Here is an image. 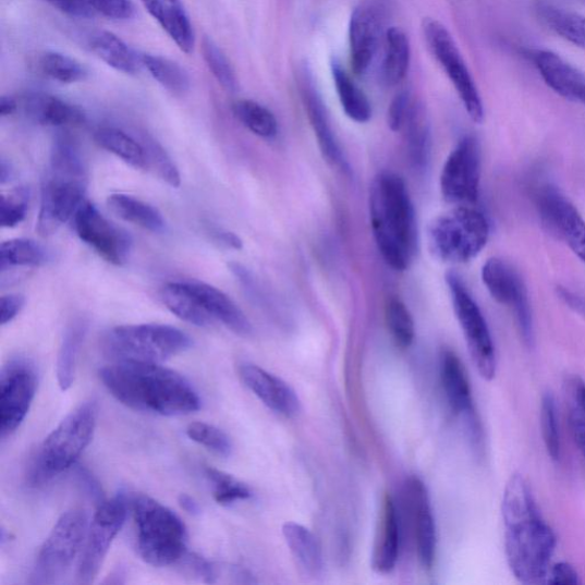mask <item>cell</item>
Masks as SVG:
<instances>
[{
    "mask_svg": "<svg viewBox=\"0 0 585 585\" xmlns=\"http://www.w3.org/2000/svg\"><path fill=\"white\" fill-rule=\"evenodd\" d=\"M502 517L505 557L514 577L525 584L547 582L557 536L521 474H513L507 483Z\"/></svg>",
    "mask_w": 585,
    "mask_h": 585,
    "instance_id": "obj_1",
    "label": "cell"
},
{
    "mask_svg": "<svg viewBox=\"0 0 585 585\" xmlns=\"http://www.w3.org/2000/svg\"><path fill=\"white\" fill-rule=\"evenodd\" d=\"M99 374L115 400L132 410L176 416L200 409V398L192 383L159 364L117 362Z\"/></svg>",
    "mask_w": 585,
    "mask_h": 585,
    "instance_id": "obj_2",
    "label": "cell"
},
{
    "mask_svg": "<svg viewBox=\"0 0 585 585\" xmlns=\"http://www.w3.org/2000/svg\"><path fill=\"white\" fill-rule=\"evenodd\" d=\"M374 239L385 261L397 271L410 268L418 246L414 206L402 176L382 172L369 194Z\"/></svg>",
    "mask_w": 585,
    "mask_h": 585,
    "instance_id": "obj_3",
    "label": "cell"
},
{
    "mask_svg": "<svg viewBox=\"0 0 585 585\" xmlns=\"http://www.w3.org/2000/svg\"><path fill=\"white\" fill-rule=\"evenodd\" d=\"M98 419L96 402L82 404L42 441L28 473V483L37 487L72 467L95 436Z\"/></svg>",
    "mask_w": 585,
    "mask_h": 585,
    "instance_id": "obj_4",
    "label": "cell"
},
{
    "mask_svg": "<svg viewBox=\"0 0 585 585\" xmlns=\"http://www.w3.org/2000/svg\"><path fill=\"white\" fill-rule=\"evenodd\" d=\"M139 556L155 568L174 565L186 553L188 532L175 512L143 495L131 500Z\"/></svg>",
    "mask_w": 585,
    "mask_h": 585,
    "instance_id": "obj_5",
    "label": "cell"
},
{
    "mask_svg": "<svg viewBox=\"0 0 585 585\" xmlns=\"http://www.w3.org/2000/svg\"><path fill=\"white\" fill-rule=\"evenodd\" d=\"M193 346L190 336L173 326L160 324L114 327L101 341L103 355L113 363L160 364Z\"/></svg>",
    "mask_w": 585,
    "mask_h": 585,
    "instance_id": "obj_6",
    "label": "cell"
},
{
    "mask_svg": "<svg viewBox=\"0 0 585 585\" xmlns=\"http://www.w3.org/2000/svg\"><path fill=\"white\" fill-rule=\"evenodd\" d=\"M489 223L480 210L461 205L436 218L428 229L431 253L450 264L470 263L484 249Z\"/></svg>",
    "mask_w": 585,
    "mask_h": 585,
    "instance_id": "obj_7",
    "label": "cell"
},
{
    "mask_svg": "<svg viewBox=\"0 0 585 585\" xmlns=\"http://www.w3.org/2000/svg\"><path fill=\"white\" fill-rule=\"evenodd\" d=\"M88 525L87 514L82 510L63 513L40 548L31 583L44 585L61 581L84 547Z\"/></svg>",
    "mask_w": 585,
    "mask_h": 585,
    "instance_id": "obj_8",
    "label": "cell"
},
{
    "mask_svg": "<svg viewBox=\"0 0 585 585\" xmlns=\"http://www.w3.org/2000/svg\"><path fill=\"white\" fill-rule=\"evenodd\" d=\"M453 309L461 326L467 350L479 376L491 381L497 376L498 359L493 338L474 296L456 272L447 275Z\"/></svg>",
    "mask_w": 585,
    "mask_h": 585,
    "instance_id": "obj_9",
    "label": "cell"
},
{
    "mask_svg": "<svg viewBox=\"0 0 585 585\" xmlns=\"http://www.w3.org/2000/svg\"><path fill=\"white\" fill-rule=\"evenodd\" d=\"M423 29L429 50L452 82L465 111L475 123H483L485 112L479 90L453 36L431 17L425 19Z\"/></svg>",
    "mask_w": 585,
    "mask_h": 585,
    "instance_id": "obj_10",
    "label": "cell"
},
{
    "mask_svg": "<svg viewBox=\"0 0 585 585\" xmlns=\"http://www.w3.org/2000/svg\"><path fill=\"white\" fill-rule=\"evenodd\" d=\"M126 517L127 500L123 493L99 504L95 517L88 525L80 559L77 571L80 583L89 584L96 580L114 537L121 532Z\"/></svg>",
    "mask_w": 585,
    "mask_h": 585,
    "instance_id": "obj_11",
    "label": "cell"
},
{
    "mask_svg": "<svg viewBox=\"0 0 585 585\" xmlns=\"http://www.w3.org/2000/svg\"><path fill=\"white\" fill-rule=\"evenodd\" d=\"M86 174H76L50 169L41 190L37 231L49 237L61 226L73 219L85 202Z\"/></svg>",
    "mask_w": 585,
    "mask_h": 585,
    "instance_id": "obj_12",
    "label": "cell"
},
{
    "mask_svg": "<svg viewBox=\"0 0 585 585\" xmlns=\"http://www.w3.org/2000/svg\"><path fill=\"white\" fill-rule=\"evenodd\" d=\"M38 387L35 364L27 358L11 359L0 376V434L12 435L27 417Z\"/></svg>",
    "mask_w": 585,
    "mask_h": 585,
    "instance_id": "obj_13",
    "label": "cell"
},
{
    "mask_svg": "<svg viewBox=\"0 0 585 585\" xmlns=\"http://www.w3.org/2000/svg\"><path fill=\"white\" fill-rule=\"evenodd\" d=\"M482 154L478 139L463 136L450 154L440 175L442 198L450 204L472 205L479 198Z\"/></svg>",
    "mask_w": 585,
    "mask_h": 585,
    "instance_id": "obj_14",
    "label": "cell"
},
{
    "mask_svg": "<svg viewBox=\"0 0 585 585\" xmlns=\"http://www.w3.org/2000/svg\"><path fill=\"white\" fill-rule=\"evenodd\" d=\"M483 282L498 303L509 307L527 345L534 342V326L528 292L517 270L505 261L491 257L482 270Z\"/></svg>",
    "mask_w": 585,
    "mask_h": 585,
    "instance_id": "obj_15",
    "label": "cell"
},
{
    "mask_svg": "<svg viewBox=\"0 0 585 585\" xmlns=\"http://www.w3.org/2000/svg\"><path fill=\"white\" fill-rule=\"evenodd\" d=\"M77 236L113 266L127 263L133 241L129 232L109 221L90 202L85 200L74 216Z\"/></svg>",
    "mask_w": 585,
    "mask_h": 585,
    "instance_id": "obj_16",
    "label": "cell"
},
{
    "mask_svg": "<svg viewBox=\"0 0 585 585\" xmlns=\"http://www.w3.org/2000/svg\"><path fill=\"white\" fill-rule=\"evenodd\" d=\"M535 200L544 224L585 265V221L577 208L550 184L537 192Z\"/></svg>",
    "mask_w": 585,
    "mask_h": 585,
    "instance_id": "obj_17",
    "label": "cell"
},
{
    "mask_svg": "<svg viewBox=\"0 0 585 585\" xmlns=\"http://www.w3.org/2000/svg\"><path fill=\"white\" fill-rule=\"evenodd\" d=\"M440 381L452 412L464 419L474 444L482 443V429L476 414L474 397L465 368L454 351L444 349L439 358Z\"/></svg>",
    "mask_w": 585,
    "mask_h": 585,
    "instance_id": "obj_18",
    "label": "cell"
},
{
    "mask_svg": "<svg viewBox=\"0 0 585 585\" xmlns=\"http://www.w3.org/2000/svg\"><path fill=\"white\" fill-rule=\"evenodd\" d=\"M240 377L245 386L272 412L292 418L301 412V402L295 390L284 380L260 366L244 363Z\"/></svg>",
    "mask_w": 585,
    "mask_h": 585,
    "instance_id": "obj_19",
    "label": "cell"
},
{
    "mask_svg": "<svg viewBox=\"0 0 585 585\" xmlns=\"http://www.w3.org/2000/svg\"><path fill=\"white\" fill-rule=\"evenodd\" d=\"M302 98L322 157L331 167L346 175L350 174L349 162L332 129L329 114L314 84L306 75H303L302 80Z\"/></svg>",
    "mask_w": 585,
    "mask_h": 585,
    "instance_id": "obj_20",
    "label": "cell"
},
{
    "mask_svg": "<svg viewBox=\"0 0 585 585\" xmlns=\"http://www.w3.org/2000/svg\"><path fill=\"white\" fill-rule=\"evenodd\" d=\"M407 493L413 514L415 545L421 565L430 570L437 550V531L428 489L423 480L411 478Z\"/></svg>",
    "mask_w": 585,
    "mask_h": 585,
    "instance_id": "obj_21",
    "label": "cell"
},
{
    "mask_svg": "<svg viewBox=\"0 0 585 585\" xmlns=\"http://www.w3.org/2000/svg\"><path fill=\"white\" fill-rule=\"evenodd\" d=\"M532 59L538 74L557 95L585 107V75L578 69L547 50L535 51Z\"/></svg>",
    "mask_w": 585,
    "mask_h": 585,
    "instance_id": "obj_22",
    "label": "cell"
},
{
    "mask_svg": "<svg viewBox=\"0 0 585 585\" xmlns=\"http://www.w3.org/2000/svg\"><path fill=\"white\" fill-rule=\"evenodd\" d=\"M402 528L400 513L391 496L382 501L376 541L371 553V568L379 574L391 573L400 559Z\"/></svg>",
    "mask_w": 585,
    "mask_h": 585,
    "instance_id": "obj_23",
    "label": "cell"
},
{
    "mask_svg": "<svg viewBox=\"0 0 585 585\" xmlns=\"http://www.w3.org/2000/svg\"><path fill=\"white\" fill-rule=\"evenodd\" d=\"M379 39L380 23L377 14L370 9L357 8L351 14L349 23L351 66L356 75L367 73L378 51Z\"/></svg>",
    "mask_w": 585,
    "mask_h": 585,
    "instance_id": "obj_24",
    "label": "cell"
},
{
    "mask_svg": "<svg viewBox=\"0 0 585 585\" xmlns=\"http://www.w3.org/2000/svg\"><path fill=\"white\" fill-rule=\"evenodd\" d=\"M183 282L215 321L222 322L231 332L241 337H249L253 333L252 324L246 315L226 293L198 280H183Z\"/></svg>",
    "mask_w": 585,
    "mask_h": 585,
    "instance_id": "obj_25",
    "label": "cell"
},
{
    "mask_svg": "<svg viewBox=\"0 0 585 585\" xmlns=\"http://www.w3.org/2000/svg\"><path fill=\"white\" fill-rule=\"evenodd\" d=\"M142 2L178 48L191 54L195 49L196 35L191 16L181 0H142Z\"/></svg>",
    "mask_w": 585,
    "mask_h": 585,
    "instance_id": "obj_26",
    "label": "cell"
},
{
    "mask_svg": "<svg viewBox=\"0 0 585 585\" xmlns=\"http://www.w3.org/2000/svg\"><path fill=\"white\" fill-rule=\"evenodd\" d=\"M23 108L31 120L42 126L63 129L81 126L86 122L82 109L48 93H28L23 98Z\"/></svg>",
    "mask_w": 585,
    "mask_h": 585,
    "instance_id": "obj_27",
    "label": "cell"
},
{
    "mask_svg": "<svg viewBox=\"0 0 585 585\" xmlns=\"http://www.w3.org/2000/svg\"><path fill=\"white\" fill-rule=\"evenodd\" d=\"M86 48L109 66L126 75H135L143 68L142 56L119 36L106 31L90 32Z\"/></svg>",
    "mask_w": 585,
    "mask_h": 585,
    "instance_id": "obj_28",
    "label": "cell"
},
{
    "mask_svg": "<svg viewBox=\"0 0 585 585\" xmlns=\"http://www.w3.org/2000/svg\"><path fill=\"white\" fill-rule=\"evenodd\" d=\"M283 535L295 565L303 575L318 577L324 570V557L316 535L306 526L287 523Z\"/></svg>",
    "mask_w": 585,
    "mask_h": 585,
    "instance_id": "obj_29",
    "label": "cell"
},
{
    "mask_svg": "<svg viewBox=\"0 0 585 585\" xmlns=\"http://www.w3.org/2000/svg\"><path fill=\"white\" fill-rule=\"evenodd\" d=\"M97 144L105 150L123 159L136 170H150L145 146L134 134L119 127L103 126L95 135Z\"/></svg>",
    "mask_w": 585,
    "mask_h": 585,
    "instance_id": "obj_30",
    "label": "cell"
},
{
    "mask_svg": "<svg viewBox=\"0 0 585 585\" xmlns=\"http://www.w3.org/2000/svg\"><path fill=\"white\" fill-rule=\"evenodd\" d=\"M107 204L112 212L134 226L160 233L167 228L162 215L153 205L124 194H113Z\"/></svg>",
    "mask_w": 585,
    "mask_h": 585,
    "instance_id": "obj_31",
    "label": "cell"
},
{
    "mask_svg": "<svg viewBox=\"0 0 585 585\" xmlns=\"http://www.w3.org/2000/svg\"><path fill=\"white\" fill-rule=\"evenodd\" d=\"M332 75L343 111L351 121L367 123L371 117V106L364 90L351 80L342 64L333 59Z\"/></svg>",
    "mask_w": 585,
    "mask_h": 585,
    "instance_id": "obj_32",
    "label": "cell"
},
{
    "mask_svg": "<svg viewBox=\"0 0 585 585\" xmlns=\"http://www.w3.org/2000/svg\"><path fill=\"white\" fill-rule=\"evenodd\" d=\"M160 297L166 307L178 318L195 326L206 327L215 320L202 308L198 300L182 282L169 283L161 289Z\"/></svg>",
    "mask_w": 585,
    "mask_h": 585,
    "instance_id": "obj_33",
    "label": "cell"
},
{
    "mask_svg": "<svg viewBox=\"0 0 585 585\" xmlns=\"http://www.w3.org/2000/svg\"><path fill=\"white\" fill-rule=\"evenodd\" d=\"M411 63V45L406 34L391 27L386 34L385 58L382 63L383 81L391 86L404 81Z\"/></svg>",
    "mask_w": 585,
    "mask_h": 585,
    "instance_id": "obj_34",
    "label": "cell"
},
{
    "mask_svg": "<svg viewBox=\"0 0 585 585\" xmlns=\"http://www.w3.org/2000/svg\"><path fill=\"white\" fill-rule=\"evenodd\" d=\"M86 332L87 322L84 319L74 320L65 330L57 363V377L62 391L74 385L77 358Z\"/></svg>",
    "mask_w": 585,
    "mask_h": 585,
    "instance_id": "obj_35",
    "label": "cell"
},
{
    "mask_svg": "<svg viewBox=\"0 0 585 585\" xmlns=\"http://www.w3.org/2000/svg\"><path fill=\"white\" fill-rule=\"evenodd\" d=\"M536 11L552 32L585 50L584 16L546 2H538Z\"/></svg>",
    "mask_w": 585,
    "mask_h": 585,
    "instance_id": "obj_36",
    "label": "cell"
},
{
    "mask_svg": "<svg viewBox=\"0 0 585 585\" xmlns=\"http://www.w3.org/2000/svg\"><path fill=\"white\" fill-rule=\"evenodd\" d=\"M404 127L407 130V147L412 167L417 172H425L431 154V132L425 113L417 107H413Z\"/></svg>",
    "mask_w": 585,
    "mask_h": 585,
    "instance_id": "obj_37",
    "label": "cell"
},
{
    "mask_svg": "<svg viewBox=\"0 0 585 585\" xmlns=\"http://www.w3.org/2000/svg\"><path fill=\"white\" fill-rule=\"evenodd\" d=\"M48 261V251L32 240H11L0 246V270L2 273L14 268L40 267Z\"/></svg>",
    "mask_w": 585,
    "mask_h": 585,
    "instance_id": "obj_38",
    "label": "cell"
},
{
    "mask_svg": "<svg viewBox=\"0 0 585 585\" xmlns=\"http://www.w3.org/2000/svg\"><path fill=\"white\" fill-rule=\"evenodd\" d=\"M37 69L44 77L61 84H75L88 76V70L82 62L56 51L41 53L37 59Z\"/></svg>",
    "mask_w": 585,
    "mask_h": 585,
    "instance_id": "obj_39",
    "label": "cell"
},
{
    "mask_svg": "<svg viewBox=\"0 0 585 585\" xmlns=\"http://www.w3.org/2000/svg\"><path fill=\"white\" fill-rule=\"evenodd\" d=\"M143 66L163 88L184 95L191 88L188 73L175 61L155 54H142Z\"/></svg>",
    "mask_w": 585,
    "mask_h": 585,
    "instance_id": "obj_40",
    "label": "cell"
},
{
    "mask_svg": "<svg viewBox=\"0 0 585 585\" xmlns=\"http://www.w3.org/2000/svg\"><path fill=\"white\" fill-rule=\"evenodd\" d=\"M237 120L253 134L272 138L278 133L275 114L266 107L253 100H241L233 106Z\"/></svg>",
    "mask_w": 585,
    "mask_h": 585,
    "instance_id": "obj_41",
    "label": "cell"
},
{
    "mask_svg": "<svg viewBox=\"0 0 585 585\" xmlns=\"http://www.w3.org/2000/svg\"><path fill=\"white\" fill-rule=\"evenodd\" d=\"M386 321L394 343L401 349H409L415 339V322L401 298L391 297L387 302Z\"/></svg>",
    "mask_w": 585,
    "mask_h": 585,
    "instance_id": "obj_42",
    "label": "cell"
},
{
    "mask_svg": "<svg viewBox=\"0 0 585 585\" xmlns=\"http://www.w3.org/2000/svg\"><path fill=\"white\" fill-rule=\"evenodd\" d=\"M569 423L582 455L585 458V381L578 377L566 383Z\"/></svg>",
    "mask_w": 585,
    "mask_h": 585,
    "instance_id": "obj_43",
    "label": "cell"
},
{
    "mask_svg": "<svg viewBox=\"0 0 585 585\" xmlns=\"http://www.w3.org/2000/svg\"><path fill=\"white\" fill-rule=\"evenodd\" d=\"M142 139L149 161V167L157 175L167 182L172 188H179L181 185L180 172L166 149L157 142L155 137L146 132L138 133Z\"/></svg>",
    "mask_w": 585,
    "mask_h": 585,
    "instance_id": "obj_44",
    "label": "cell"
},
{
    "mask_svg": "<svg viewBox=\"0 0 585 585\" xmlns=\"http://www.w3.org/2000/svg\"><path fill=\"white\" fill-rule=\"evenodd\" d=\"M204 60L218 83L228 92H236L239 81L229 59L219 45L209 37L203 39Z\"/></svg>",
    "mask_w": 585,
    "mask_h": 585,
    "instance_id": "obj_45",
    "label": "cell"
},
{
    "mask_svg": "<svg viewBox=\"0 0 585 585\" xmlns=\"http://www.w3.org/2000/svg\"><path fill=\"white\" fill-rule=\"evenodd\" d=\"M206 477L215 487V499L221 505H230L239 501H245L252 498L249 487L232 477L224 474L215 467L207 466L205 470Z\"/></svg>",
    "mask_w": 585,
    "mask_h": 585,
    "instance_id": "obj_46",
    "label": "cell"
},
{
    "mask_svg": "<svg viewBox=\"0 0 585 585\" xmlns=\"http://www.w3.org/2000/svg\"><path fill=\"white\" fill-rule=\"evenodd\" d=\"M541 431L549 456L553 461H559L561 456V438L556 400L550 392L543 398Z\"/></svg>",
    "mask_w": 585,
    "mask_h": 585,
    "instance_id": "obj_47",
    "label": "cell"
},
{
    "mask_svg": "<svg viewBox=\"0 0 585 585\" xmlns=\"http://www.w3.org/2000/svg\"><path fill=\"white\" fill-rule=\"evenodd\" d=\"M186 435L204 448L221 456H230L232 443L230 438L219 428L204 423H194L186 428Z\"/></svg>",
    "mask_w": 585,
    "mask_h": 585,
    "instance_id": "obj_48",
    "label": "cell"
},
{
    "mask_svg": "<svg viewBox=\"0 0 585 585\" xmlns=\"http://www.w3.org/2000/svg\"><path fill=\"white\" fill-rule=\"evenodd\" d=\"M29 206V193L20 188L2 196L0 205V224L14 228L25 220Z\"/></svg>",
    "mask_w": 585,
    "mask_h": 585,
    "instance_id": "obj_49",
    "label": "cell"
},
{
    "mask_svg": "<svg viewBox=\"0 0 585 585\" xmlns=\"http://www.w3.org/2000/svg\"><path fill=\"white\" fill-rule=\"evenodd\" d=\"M95 14L115 21H126L135 16L136 10L132 0H85Z\"/></svg>",
    "mask_w": 585,
    "mask_h": 585,
    "instance_id": "obj_50",
    "label": "cell"
},
{
    "mask_svg": "<svg viewBox=\"0 0 585 585\" xmlns=\"http://www.w3.org/2000/svg\"><path fill=\"white\" fill-rule=\"evenodd\" d=\"M413 107L409 90L398 93L388 109V126L392 132L401 131L405 126Z\"/></svg>",
    "mask_w": 585,
    "mask_h": 585,
    "instance_id": "obj_51",
    "label": "cell"
},
{
    "mask_svg": "<svg viewBox=\"0 0 585 585\" xmlns=\"http://www.w3.org/2000/svg\"><path fill=\"white\" fill-rule=\"evenodd\" d=\"M26 298L20 294H9L0 298V322H11L25 307Z\"/></svg>",
    "mask_w": 585,
    "mask_h": 585,
    "instance_id": "obj_52",
    "label": "cell"
},
{
    "mask_svg": "<svg viewBox=\"0 0 585 585\" xmlns=\"http://www.w3.org/2000/svg\"><path fill=\"white\" fill-rule=\"evenodd\" d=\"M183 558L188 570L206 582H215L217 577L216 569L206 559L195 553H185Z\"/></svg>",
    "mask_w": 585,
    "mask_h": 585,
    "instance_id": "obj_53",
    "label": "cell"
},
{
    "mask_svg": "<svg viewBox=\"0 0 585 585\" xmlns=\"http://www.w3.org/2000/svg\"><path fill=\"white\" fill-rule=\"evenodd\" d=\"M547 582L549 584L574 585L581 581L578 573L571 564L559 563L550 569Z\"/></svg>",
    "mask_w": 585,
    "mask_h": 585,
    "instance_id": "obj_54",
    "label": "cell"
},
{
    "mask_svg": "<svg viewBox=\"0 0 585 585\" xmlns=\"http://www.w3.org/2000/svg\"><path fill=\"white\" fill-rule=\"evenodd\" d=\"M46 2H49L68 15L76 17H90L95 15L86 4L85 0H46Z\"/></svg>",
    "mask_w": 585,
    "mask_h": 585,
    "instance_id": "obj_55",
    "label": "cell"
},
{
    "mask_svg": "<svg viewBox=\"0 0 585 585\" xmlns=\"http://www.w3.org/2000/svg\"><path fill=\"white\" fill-rule=\"evenodd\" d=\"M557 294L570 309L585 319V296L565 288H558Z\"/></svg>",
    "mask_w": 585,
    "mask_h": 585,
    "instance_id": "obj_56",
    "label": "cell"
},
{
    "mask_svg": "<svg viewBox=\"0 0 585 585\" xmlns=\"http://www.w3.org/2000/svg\"><path fill=\"white\" fill-rule=\"evenodd\" d=\"M214 235L218 242H221V244L230 248L241 249L243 247V242L239 236L235 235V233L222 229H216L214 231Z\"/></svg>",
    "mask_w": 585,
    "mask_h": 585,
    "instance_id": "obj_57",
    "label": "cell"
},
{
    "mask_svg": "<svg viewBox=\"0 0 585 585\" xmlns=\"http://www.w3.org/2000/svg\"><path fill=\"white\" fill-rule=\"evenodd\" d=\"M17 101L12 97H2L0 99V115L8 117L17 110Z\"/></svg>",
    "mask_w": 585,
    "mask_h": 585,
    "instance_id": "obj_58",
    "label": "cell"
},
{
    "mask_svg": "<svg viewBox=\"0 0 585 585\" xmlns=\"http://www.w3.org/2000/svg\"><path fill=\"white\" fill-rule=\"evenodd\" d=\"M179 503L183 510L192 514H198L200 512L198 503L190 496L181 495Z\"/></svg>",
    "mask_w": 585,
    "mask_h": 585,
    "instance_id": "obj_59",
    "label": "cell"
},
{
    "mask_svg": "<svg viewBox=\"0 0 585 585\" xmlns=\"http://www.w3.org/2000/svg\"><path fill=\"white\" fill-rule=\"evenodd\" d=\"M11 178L12 170L10 163L7 162L5 159H2V162H0V182H2V184H5L11 180Z\"/></svg>",
    "mask_w": 585,
    "mask_h": 585,
    "instance_id": "obj_60",
    "label": "cell"
}]
</instances>
